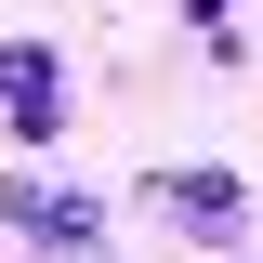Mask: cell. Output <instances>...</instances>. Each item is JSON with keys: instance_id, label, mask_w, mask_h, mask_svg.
Returning a JSON list of instances; mask_svg holds the SVG:
<instances>
[{"instance_id": "cell-1", "label": "cell", "mask_w": 263, "mask_h": 263, "mask_svg": "<svg viewBox=\"0 0 263 263\" xmlns=\"http://www.w3.org/2000/svg\"><path fill=\"white\" fill-rule=\"evenodd\" d=\"M0 224L27 237V250H53V263H105V197H79V184L13 171V184H0Z\"/></svg>"}, {"instance_id": "cell-2", "label": "cell", "mask_w": 263, "mask_h": 263, "mask_svg": "<svg viewBox=\"0 0 263 263\" xmlns=\"http://www.w3.org/2000/svg\"><path fill=\"white\" fill-rule=\"evenodd\" d=\"M145 197H158V211H171L211 263H237V237H250V184H237V171H158Z\"/></svg>"}, {"instance_id": "cell-3", "label": "cell", "mask_w": 263, "mask_h": 263, "mask_svg": "<svg viewBox=\"0 0 263 263\" xmlns=\"http://www.w3.org/2000/svg\"><path fill=\"white\" fill-rule=\"evenodd\" d=\"M0 119L27 132V145L66 132V53H53V40H0Z\"/></svg>"}, {"instance_id": "cell-4", "label": "cell", "mask_w": 263, "mask_h": 263, "mask_svg": "<svg viewBox=\"0 0 263 263\" xmlns=\"http://www.w3.org/2000/svg\"><path fill=\"white\" fill-rule=\"evenodd\" d=\"M184 13H224V0H184Z\"/></svg>"}]
</instances>
